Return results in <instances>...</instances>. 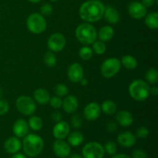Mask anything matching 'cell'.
I'll return each mask as SVG.
<instances>
[{"label":"cell","instance_id":"1","mask_svg":"<svg viewBox=\"0 0 158 158\" xmlns=\"http://www.w3.org/2000/svg\"><path fill=\"white\" fill-rule=\"evenodd\" d=\"M105 6L100 0H87L79 9V15L85 23H96L103 17Z\"/></svg>","mask_w":158,"mask_h":158},{"label":"cell","instance_id":"2","mask_svg":"<svg viewBox=\"0 0 158 158\" xmlns=\"http://www.w3.org/2000/svg\"><path fill=\"white\" fill-rule=\"evenodd\" d=\"M22 147L26 155L30 157H35L43 151L44 141L43 138L37 134H27L24 137Z\"/></svg>","mask_w":158,"mask_h":158},{"label":"cell","instance_id":"3","mask_svg":"<svg viewBox=\"0 0 158 158\" xmlns=\"http://www.w3.org/2000/svg\"><path fill=\"white\" fill-rule=\"evenodd\" d=\"M75 35L77 40L85 46L93 44L97 39V29L89 23L79 25L76 29Z\"/></svg>","mask_w":158,"mask_h":158},{"label":"cell","instance_id":"4","mask_svg":"<svg viewBox=\"0 0 158 158\" xmlns=\"http://www.w3.org/2000/svg\"><path fill=\"white\" fill-rule=\"evenodd\" d=\"M129 94L136 101H144L150 96V86L144 80H135L129 86Z\"/></svg>","mask_w":158,"mask_h":158},{"label":"cell","instance_id":"5","mask_svg":"<svg viewBox=\"0 0 158 158\" xmlns=\"http://www.w3.org/2000/svg\"><path fill=\"white\" fill-rule=\"evenodd\" d=\"M26 26L29 32L33 34H41L46 29V19L40 13H32L26 19Z\"/></svg>","mask_w":158,"mask_h":158},{"label":"cell","instance_id":"6","mask_svg":"<svg viewBox=\"0 0 158 158\" xmlns=\"http://www.w3.org/2000/svg\"><path fill=\"white\" fill-rule=\"evenodd\" d=\"M121 63L118 58L111 57L105 60L100 66V73L104 78L110 79L117 75L120 70Z\"/></svg>","mask_w":158,"mask_h":158},{"label":"cell","instance_id":"7","mask_svg":"<svg viewBox=\"0 0 158 158\" xmlns=\"http://www.w3.org/2000/svg\"><path fill=\"white\" fill-rule=\"evenodd\" d=\"M15 106L20 114L25 116H32L36 110L35 100L29 96H20L15 101Z\"/></svg>","mask_w":158,"mask_h":158},{"label":"cell","instance_id":"8","mask_svg":"<svg viewBox=\"0 0 158 158\" xmlns=\"http://www.w3.org/2000/svg\"><path fill=\"white\" fill-rule=\"evenodd\" d=\"M83 158H103L105 151L103 146L98 142L87 143L82 150Z\"/></svg>","mask_w":158,"mask_h":158},{"label":"cell","instance_id":"9","mask_svg":"<svg viewBox=\"0 0 158 158\" xmlns=\"http://www.w3.org/2000/svg\"><path fill=\"white\" fill-rule=\"evenodd\" d=\"M66 40L64 35L60 32H55L49 37L47 46L52 52H58L63 50L66 46Z\"/></svg>","mask_w":158,"mask_h":158},{"label":"cell","instance_id":"10","mask_svg":"<svg viewBox=\"0 0 158 158\" xmlns=\"http://www.w3.org/2000/svg\"><path fill=\"white\" fill-rule=\"evenodd\" d=\"M128 13L131 18L135 19H141L147 15L148 9L140 2H132L128 6Z\"/></svg>","mask_w":158,"mask_h":158},{"label":"cell","instance_id":"11","mask_svg":"<svg viewBox=\"0 0 158 158\" xmlns=\"http://www.w3.org/2000/svg\"><path fill=\"white\" fill-rule=\"evenodd\" d=\"M53 152L57 157L66 158L69 156L71 153V146L63 140H56L52 145Z\"/></svg>","mask_w":158,"mask_h":158},{"label":"cell","instance_id":"12","mask_svg":"<svg viewBox=\"0 0 158 158\" xmlns=\"http://www.w3.org/2000/svg\"><path fill=\"white\" fill-rule=\"evenodd\" d=\"M101 114V108L99 103L92 102L85 106L83 110V116L86 120L89 121H94L100 117Z\"/></svg>","mask_w":158,"mask_h":158},{"label":"cell","instance_id":"13","mask_svg":"<svg viewBox=\"0 0 158 158\" xmlns=\"http://www.w3.org/2000/svg\"><path fill=\"white\" fill-rule=\"evenodd\" d=\"M70 133V126L66 121H61L56 123L52 129V135L56 140H64Z\"/></svg>","mask_w":158,"mask_h":158},{"label":"cell","instance_id":"14","mask_svg":"<svg viewBox=\"0 0 158 158\" xmlns=\"http://www.w3.org/2000/svg\"><path fill=\"white\" fill-rule=\"evenodd\" d=\"M67 76L69 80L73 83H79L84 76L83 68L80 63H73L68 67Z\"/></svg>","mask_w":158,"mask_h":158},{"label":"cell","instance_id":"15","mask_svg":"<svg viewBox=\"0 0 158 158\" xmlns=\"http://www.w3.org/2000/svg\"><path fill=\"white\" fill-rule=\"evenodd\" d=\"M117 142L123 148H130L136 143V136L130 131H123L117 136Z\"/></svg>","mask_w":158,"mask_h":158},{"label":"cell","instance_id":"16","mask_svg":"<svg viewBox=\"0 0 158 158\" xmlns=\"http://www.w3.org/2000/svg\"><path fill=\"white\" fill-rule=\"evenodd\" d=\"M12 132L15 137L18 138L24 137L29 133V124L24 119H19L14 123L12 127Z\"/></svg>","mask_w":158,"mask_h":158},{"label":"cell","instance_id":"17","mask_svg":"<svg viewBox=\"0 0 158 158\" xmlns=\"http://www.w3.org/2000/svg\"><path fill=\"white\" fill-rule=\"evenodd\" d=\"M4 148L6 152L9 153V154H16L22 148L21 140H19V138L16 137H9L5 141Z\"/></svg>","mask_w":158,"mask_h":158},{"label":"cell","instance_id":"18","mask_svg":"<svg viewBox=\"0 0 158 158\" xmlns=\"http://www.w3.org/2000/svg\"><path fill=\"white\" fill-rule=\"evenodd\" d=\"M63 109L66 114H73L78 109L79 102L77 97L73 95L67 96L63 100Z\"/></svg>","mask_w":158,"mask_h":158},{"label":"cell","instance_id":"19","mask_svg":"<svg viewBox=\"0 0 158 158\" xmlns=\"http://www.w3.org/2000/svg\"><path fill=\"white\" fill-rule=\"evenodd\" d=\"M117 123L122 127H129L134 123V117L132 114L127 110L119 111L116 116Z\"/></svg>","mask_w":158,"mask_h":158},{"label":"cell","instance_id":"20","mask_svg":"<svg viewBox=\"0 0 158 158\" xmlns=\"http://www.w3.org/2000/svg\"><path fill=\"white\" fill-rule=\"evenodd\" d=\"M103 17L108 23L111 25L117 24L120 21V14L114 7L108 6L105 7Z\"/></svg>","mask_w":158,"mask_h":158},{"label":"cell","instance_id":"21","mask_svg":"<svg viewBox=\"0 0 158 158\" xmlns=\"http://www.w3.org/2000/svg\"><path fill=\"white\" fill-rule=\"evenodd\" d=\"M33 100L36 103L41 105H46L50 100V95L49 92L44 88H39L33 93Z\"/></svg>","mask_w":158,"mask_h":158},{"label":"cell","instance_id":"22","mask_svg":"<svg viewBox=\"0 0 158 158\" xmlns=\"http://www.w3.org/2000/svg\"><path fill=\"white\" fill-rule=\"evenodd\" d=\"M114 35V29L110 26H104L101 27L97 32V37L100 41L108 42L113 39Z\"/></svg>","mask_w":158,"mask_h":158},{"label":"cell","instance_id":"23","mask_svg":"<svg viewBox=\"0 0 158 158\" xmlns=\"http://www.w3.org/2000/svg\"><path fill=\"white\" fill-rule=\"evenodd\" d=\"M68 137V143L72 147H78L81 144L84 140V137L83 134L80 131H73L69 133Z\"/></svg>","mask_w":158,"mask_h":158},{"label":"cell","instance_id":"24","mask_svg":"<svg viewBox=\"0 0 158 158\" xmlns=\"http://www.w3.org/2000/svg\"><path fill=\"white\" fill-rule=\"evenodd\" d=\"M120 63H121V64L124 66V68L130 69V70L136 69L137 65H138L137 59L131 55L123 56L122 57L121 60H120Z\"/></svg>","mask_w":158,"mask_h":158},{"label":"cell","instance_id":"25","mask_svg":"<svg viewBox=\"0 0 158 158\" xmlns=\"http://www.w3.org/2000/svg\"><path fill=\"white\" fill-rule=\"evenodd\" d=\"M145 25L151 29H157L158 28V13L157 12H151L145 15Z\"/></svg>","mask_w":158,"mask_h":158},{"label":"cell","instance_id":"26","mask_svg":"<svg viewBox=\"0 0 158 158\" xmlns=\"http://www.w3.org/2000/svg\"><path fill=\"white\" fill-rule=\"evenodd\" d=\"M101 111L106 115H113L117 112V105L112 100H105L100 106Z\"/></svg>","mask_w":158,"mask_h":158},{"label":"cell","instance_id":"27","mask_svg":"<svg viewBox=\"0 0 158 158\" xmlns=\"http://www.w3.org/2000/svg\"><path fill=\"white\" fill-rule=\"evenodd\" d=\"M29 127L31 128L32 131H39L43 127V120L38 116H31L28 121Z\"/></svg>","mask_w":158,"mask_h":158},{"label":"cell","instance_id":"28","mask_svg":"<svg viewBox=\"0 0 158 158\" xmlns=\"http://www.w3.org/2000/svg\"><path fill=\"white\" fill-rule=\"evenodd\" d=\"M146 80L150 84H156L158 82V71L157 69L152 67L150 68L145 74Z\"/></svg>","mask_w":158,"mask_h":158},{"label":"cell","instance_id":"29","mask_svg":"<svg viewBox=\"0 0 158 158\" xmlns=\"http://www.w3.org/2000/svg\"><path fill=\"white\" fill-rule=\"evenodd\" d=\"M43 61H44L45 64H46L48 67L52 68L56 65L57 59L53 52H51V51H49V52H46V53L44 54Z\"/></svg>","mask_w":158,"mask_h":158},{"label":"cell","instance_id":"30","mask_svg":"<svg viewBox=\"0 0 158 158\" xmlns=\"http://www.w3.org/2000/svg\"><path fill=\"white\" fill-rule=\"evenodd\" d=\"M79 56L83 60L87 61L89 60L94 56V51L92 48L89 47L88 46H84L79 51Z\"/></svg>","mask_w":158,"mask_h":158},{"label":"cell","instance_id":"31","mask_svg":"<svg viewBox=\"0 0 158 158\" xmlns=\"http://www.w3.org/2000/svg\"><path fill=\"white\" fill-rule=\"evenodd\" d=\"M92 49L97 55H103L106 50V46L104 42L100 41V40H96L93 43Z\"/></svg>","mask_w":158,"mask_h":158},{"label":"cell","instance_id":"32","mask_svg":"<svg viewBox=\"0 0 158 158\" xmlns=\"http://www.w3.org/2000/svg\"><path fill=\"white\" fill-rule=\"evenodd\" d=\"M69 93V89L67 86L63 83H59L55 87V94H56L57 97H66Z\"/></svg>","mask_w":158,"mask_h":158},{"label":"cell","instance_id":"33","mask_svg":"<svg viewBox=\"0 0 158 158\" xmlns=\"http://www.w3.org/2000/svg\"><path fill=\"white\" fill-rule=\"evenodd\" d=\"M103 148H104L105 153H106V154L110 156L116 154L117 151V144L113 141L106 142L104 146H103Z\"/></svg>","mask_w":158,"mask_h":158},{"label":"cell","instance_id":"34","mask_svg":"<svg viewBox=\"0 0 158 158\" xmlns=\"http://www.w3.org/2000/svg\"><path fill=\"white\" fill-rule=\"evenodd\" d=\"M70 122L72 127L75 129H79L83 125V119L79 114H75L70 119Z\"/></svg>","mask_w":158,"mask_h":158},{"label":"cell","instance_id":"35","mask_svg":"<svg viewBox=\"0 0 158 158\" xmlns=\"http://www.w3.org/2000/svg\"><path fill=\"white\" fill-rule=\"evenodd\" d=\"M52 6H51L49 3H45V4L42 5L41 7H40V14L43 16H49L52 13Z\"/></svg>","mask_w":158,"mask_h":158},{"label":"cell","instance_id":"36","mask_svg":"<svg viewBox=\"0 0 158 158\" xmlns=\"http://www.w3.org/2000/svg\"><path fill=\"white\" fill-rule=\"evenodd\" d=\"M150 134V131L148 127H140L136 131V137L140 139H144L148 137Z\"/></svg>","mask_w":158,"mask_h":158},{"label":"cell","instance_id":"37","mask_svg":"<svg viewBox=\"0 0 158 158\" xmlns=\"http://www.w3.org/2000/svg\"><path fill=\"white\" fill-rule=\"evenodd\" d=\"M49 103L53 109H59V108H60L62 106L63 100H62V99L60 97L56 96V97H52V98L50 97V100H49Z\"/></svg>","mask_w":158,"mask_h":158},{"label":"cell","instance_id":"38","mask_svg":"<svg viewBox=\"0 0 158 158\" xmlns=\"http://www.w3.org/2000/svg\"><path fill=\"white\" fill-rule=\"evenodd\" d=\"M9 104L7 100L0 99V116H3L9 112Z\"/></svg>","mask_w":158,"mask_h":158},{"label":"cell","instance_id":"39","mask_svg":"<svg viewBox=\"0 0 158 158\" xmlns=\"http://www.w3.org/2000/svg\"><path fill=\"white\" fill-rule=\"evenodd\" d=\"M131 158H148V154L143 150L137 149L133 151Z\"/></svg>","mask_w":158,"mask_h":158},{"label":"cell","instance_id":"40","mask_svg":"<svg viewBox=\"0 0 158 158\" xmlns=\"http://www.w3.org/2000/svg\"><path fill=\"white\" fill-rule=\"evenodd\" d=\"M106 128L110 133H114L118 129V124L115 121H110L106 125Z\"/></svg>","mask_w":158,"mask_h":158},{"label":"cell","instance_id":"41","mask_svg":"<svg viewBox=\"0 0 158 158\" xmlns=\"http://www.w3.org/2000/svg\"><path fill=\"white\" fill-rule=\"evenodd\" d=\"M51 118L53 120L55 123H58V122L61 121L62 120V114L61 113H60L59 111L56 110L53 111L51 114Z\"/></svg>","mask_w":158,"mask_h":158},{"label":"cell","instance_id":"42","mask_svg":"<svg viewBox=\"0 0 158 158\" xmlns=\"http://www.w3.org/2000/svg\"><path fill=\"white\" fill-rule=\"evenodd\" d=\"M141 3L146 8H149L154 6V3H156V0H142Z\"/></svg>","mask_w":158,"mask_h":158},{"label":"cell","instance_id":"43","mask_svg":"<svg viewBox=\"0 0 158 158\" xmlns=\"http://www.w3.org/2000/svg\"><path fill=\"white\" fill-rule=\"evenodd\" d=\"M150 94L154 96V97L157 96V94H158V87L157 86H152L151 88H150Z\"/></svg>","mask_w":158,"mask_h":158},{"label":"cell","instance_id":"44","mask_svg":"<svg viewBox=\"0 0 158 158\" xmlns=\"http://www.w3.org/2000/svg\"><path fill=\"white\" fill-rule=\"evenodd\" d=\"M111 158H131L129 155L125 154H114L112 156Z\"/></svg>","mask_w":158,"mask_h":158},{"label":"cell","instance_id":"45","mask_svg":"<svg viewBox=\"0 0 158 158\" xmlns=\"http://www.w3.org/2000/svg\"><path fill=\"white\" fill-rule=\"evenodd\" d=\"M79 83H80V84H81L83 86H86L88 85V83H89V81H88L87 79L83 77V78L80 80V81L79 82Z\"/></svg>","mask_w":158,"mask_h":158},{"label":"cell","instance_id":"46","mask_svg":"<svg viewBox=\"0 0 158 158\" xmlns=\"http://www.w3.org/2000/svg\"><path fill=\"white\" fill-rule=\"evenodd\" d=\"M11 158H26V157L24 155V154H18V153H16V154H14L13 156H12Z\"/></svg>","mask_w":158,"mask_h":158},{"label":"cell","instance_id":"47","mask_svg":"<svg viewBox=\"0 0 158 158\" xmlns=\"http://www.w3.org/2000/svg\"><path fill=\"white\" fill-rule=\"evenodd\" d=\"M69 158H83L82 156L79 155V154H73V155H72L71 157H69Z\"/></svg>","mask_w":158,"mask_h":158},{"label":"cell","instance_id":"48","mask_svg":"<svg viewBox=\"0 0 158 158\" xmlns=\"http://www.w3.org/2000/svg\"><path fill=\"white\" fill-rule=\"evenodd\" d=\"M29 2H30L32 3H38L40 2H41L42 0H28Z\"/></svg>","mask_w":158,"mask_h":158},{"label":"cell","instance_id":"49","mask_svg":"<svg viewBox=\"0 0 158 158\" xmlns=\"http://www.w3.org/2000/svg\"><path fill=\"white\" fill-rule=\"evenodd\" d=\"M3 95V90L1 87H0V97H2V96Z\"/></svg>","mask_w":158,"mask_h":158},{"label":"cell","instance_id":"50","mask_svg":"<svg viewBox=\"0 0 158 158\" xmlns=\"http://www.w3.org/2000/svg\"><path fill=\"white\" fill-rule=\"evenodd\" d=\"M51 2H57V1H59V0H50Z\"/></svg>","mask_w":158,"mask_h":158}]
</instances>
